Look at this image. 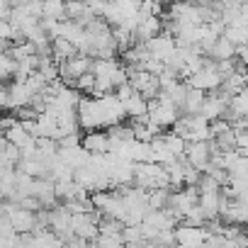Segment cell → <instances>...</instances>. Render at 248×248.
Returning a JSON list of instances; mask_svg holds the SVG:
<instances>
[{"label":"cell","instance_id":"cell-22","mask_svg":"<svg viewBox=\"0 0 248 248\" xmlns=\"http://www.w3.org/2000/svg\"><path fill=\"white\" fill-rule=\"evenodd\" d=\"M236 151L248 158V129H236Z\"/></svg>","mask_w":248,"mask_h":248},{"label":"cell","instance_id":"cell-24","mask_svg":"<svg viewBox=\"0 0 248 248\" xmlns=\"http://www.w3.org/2000/svg\"><path fill=\"white\" fill-rule=\"evenodd\" d=\"M236 54H238V59H241V66L248 68V46H236Z\"/></svg>","mask_w":248,"mask_h":248},{"label":"cell","instance_id":"cell-26","mask_svg":"<svg viewBox=\"0 0 248 248\" xmlns=\"http://www.w3.org/2000/svg\"><path fill=\"white\" fill-rule=\"evenodd\" d=\"M241 17L248 22V3H243V10H241Z\"/></svg>","mask_w":248,"mask_h":248},{"label":"cell","instance_id":"cell-5","mask_svg":"<svg viewBox=\"0 0 248 248\" xmlns=\"http://www.w3.org/2000/svg\"><path fill=\"white\" fill-rule=\"evenodd\" d=\"M93 61H95V59H90V56H85V54H76L73 59L59 63V76H61V80L76 83L80 76H85V73L93 71Z\"/></svg>","mask_w":248,"mask_h":248},{"label":"cell","instance_id":"cell-18","mask_svg":"<svg viewBox=\"0 0 248 248\" xmlns=\"http://www.w3.org/2000/svg\"><path fill=\"white\" fill-rule=\"evenodd\" d=\"M122 241H124V246H129V243H146L144 231H141V224H124Z\"/></svg>","mask_w":248,"mask_h":248},{"label":"cell","instance_id":"cell-19","mask_svg":"<svg viewBox=\"0 0 248 248\" xmlns=\"http://www.w3.org/2000/svg\"><path fill=\"white\" fill-rule=\"evenodd\" d=\"M8 54H10V59H15V61H25V59H30V56L37 54V46H34L32 42H20V44H13Z\"/></svg>","mask_w":248,"mask_h":248},{"label":"cell","instance_id":"cell-28","mask_svg":"<svg viewBox=\"0 0 248 248\" xmlns=\"http://www.w3.org/2000/svg\"><path fill=\"white\" fill-rule=\"evenodd\" d=\"M246 3H248V0H246Z\"/></svg>","mask_w":248,"mask_h":248},{"label":"cell","instance_id":"cell-27","mask_svg":"<svg viewBox=\"0 0 248 248\" xmlns=\"http://www.w3.org/2000/svg\"><path fill=\"white\" fill-rule=\"evenodd\" d=\"M127 248H146V246H144V243H129Z\"/></svg>","mask_w":248,"mask_h":248},{"label":"cell","instance_id":"cell-2","mask_svg":"<svg viewBox=\"0 0 248 248\" xmlns=\"http://www.w3.org/2000/svg\"><path fill=\"white\" fill-rule=\"evenodd\" d=\"M129 83H132V88H134L139 95H144L149 102L161 95V80H158V76H154V73H149V71H144V68H132Z\"/></svg>","mask_w":248,"mask_h":248},{"label":"cell","instance_id":"cell-16","mask_svg":"<svg viewBox=\"0 0 248 248\" xmlns=\"http://www.w3.org/2000/svg\"><path fill=\"white\" fill-rule=\"evenodd\" d=\"M42 17L63 22V17H66V0H44L42 3Z\"/></svg>","mask_w":248,"mask_h":248},{"label":"cell","instance_id":"cell-21","mask_svg":"<svg viewBox=\"0 0 248 248\" xmlns=\"http://www.w3.org/2000/svg\"><path fill=\"white\" fill-rule=\"evenodd\" d=\"M73 85H76V90H78V93L93 95V93H95V76H93V71H90V73H85V76H80Z\"/></svg>","mask_w":248,"mask_h":248},{"label":"cell","instance_id":"cell-7","mask_svg":"<svg viewBox=\"0 0 248 248\" xmlns=\"http://www.w3.org/2000/svg\"><path fill=\"white\" fill-rule=\"evenodd\" d=\"M175 49H178V44H175V39H173V34H158V37H154V39H149L146 42V51H149V56L151 59H158V61H163V63H168V59L175 54Z\"/></svg>","mask_w":248,"mask_h":248},{"label":"cell","instance_id":"cell-3","mask_svg":"<svg viewBox=\"0 0 248 248\" xmlns=\"http://www.w3.org/2000/svg\"><path fill=\"white\" fill-rule=\"evenodd\" d=\"M212 158H214L212 141H187V146H185V161L192 168H197L200 173H207V168L212 166Z\"/></svg>","mask_w":248,"mask_h":248},{"label":"cell","instance_id":"cell-20","mask_svg":"<svg viewBox=\"0 0 248 248\" xmlns=\"http://www.w3.org/2000/svg\"><path fill=\"white\" fill-rule=\"evenodd\" d=\"M183 221H185V224H190V226H204V224H207V217H204L202 207H200V204H195V207H190V212L183 217Z\"/></svg>","mask_w":248,"mask_h":248},{"label":"cell","instance_id":"cell-9","mask_svg":"<svg viewBox=\"0 0 248 248\" xmlns=\"http://www.w3.org/2000/svg\"><path fill=\"white\" fill-rule=\"evenodd\" d=\"M80 146H83L88 154H109V137H107V132H102V129L88 132V134L80 139Z\"/></svg>","mask_w":248,"mask_h":248},{"label":"cell","instance_id":"cell-15","mask_svg":"<svg viewBox=\"0 0 248 248\" xmlns=\"http://www.w3.org/2000/svg\"><path fill=\"white\" fill-rule=\"evenodd\" d=\"M204 97H207V93H204V90H197V88H190V85H187V95H185L183 112H185V114H200Z\"/></svg>","mask_w":248,"mask_h":248},{"label":"cell","instance_id":"cell-8","mask_svg":"<svg viewBox=\"0 0 248 248\" xmlns=\"http://www.w3.org/2000/svg\"><path fill=\"white\" fill-rule=\"evenodd\" d=\"M8 95H10V109H20V107H27L32 102V97L39 93L32 88L30 80H25V83H13L8 88Z\"/></svg>","mask_w":248,"mask_h":248},{"label":"cell","instance_id":"cell-17","mask_svg":"<svg viewBox=\"0 0 248 248\" xmlns=\"http://www.w3.org/2000/svg\"><path fill=\"white\" fill-rule=\"evenodd\" d=\"M161 141L166 144V149H168L173 156L185 158V146H187V141H185L183 137H178L175 132H170V134H161Z\"/></svg>","mask_w":248,"mask_h":248},{"label":"cell","instance_id":"cell-4","mask_svg":"<svg viewBox=\"0 0 248 248\" xmlns=\"http://www.w3.org/2000/svg\"><path fill=\"white\" fill-rule=\"evenodd\" d=\"M73 236L76 238H83V241H93L100 236V214L97 212H80V214H73Z\"/></svg>","mask_w":248,"mask_h":248},{"label":"cell","instance_id":"cell-6","mask_svg":"<svg viewBox=\"0 0 248 248\" xmlns=\"http://www.w3.org/2000/svg\"><path fill=\"white\" fill-rule=\"evenodd\" d=\"M175 231V243L180 246H192V248H202L207 246L209 231L204 226H190V224H180L173 229Z\"/></svg>","mask_w":248,"mask_h":248},{"label":"cell","instance_id":"cell-1","mask_svg":"<svg viewBox=\"0 0 248 248\" xmlns=\"http://www.w3.org/2000/svg\"><path fill=\"white\" fill-rule=\"evenodd\" d=\"M180 114H183V112H180L173 102H168V100H163V97H156V100H151V102H149L146 119L154 124V127H158V129L163 132V129L173 127V124L178 122V117H180Z\"/></svg>","mask_w":248,"mask_h":248},{"label":"cell","instance_id":"cell-12","mask_svg":"<svg viewBox=\"0 0 248 248\" xmlns=\"http://www.w3.org/2000/svg\"><path fill=\"white\" fill-rule=\"evenodd\" d=\"M185 95H187V83H180V80H175V83H170V85L161 88V95H158V97H163V100L173 102V105H175V107L183 112Z\"/></svg>","mask_w":248,"mask_h":248},{"label":"cell","instance_id":"cell-25","mask_svg":"<svg viewBox=\"0 0 248 248\" xmlns=\"http://www.w3.org/2000/svg\"><path fill=\"white\" fill-rule=\"evenodd\" d=\"M10 46H13V42H10V39H0V54H8V51H10Z\"/></svg>","mask_w":248,"mask_h":248},{"label":"cell","instance_id":"cell-14","mask_svg":"<svg viewBox=\"0 0 248 248\" xmlns=\"http://www.w3.org/2000/svg\"><path fill=\"white\" fill-rule=\"evenodd\" d=\"M76 54H78V49H76L68 39L59 37V39H54V42H51V59H54L56 63H63V61L73 59Z\"/></svg>","mask_w":248,"mask_h":248},{"label":"cell","instance_id":"cell-23","mask_svg":"<svg viewBox=\"0 0 248 248\" xmlns=\"http://www.w3.org/2000/svg\"><path fill=\"white\" fill-rule=\"evenodd\" d=\"M10 107V95H8V88L0 85V109H8Z\"/></svg>","mask_w":248,"mask_h":248},{"label":"cell","instance_id":"cell-11","mask_svg":"<svg viewBox=\"0 0 248 248\" xmlns=\"http://www.w3.org/2000/svg\"><path fill=\"white\" fill-rule=\"evenodd\" d=\"M224 37L233 44V46H248V22L243 17H238L236 22H231L224 30Z\"/></svg>","mask_w":248,"mask_h":248},{"label":"cell","instance_id":"cell-10","mask_svg":"<svg viewBox=\"0 0 248 248\" xmlns=\"http://www.w3.org/2000/svg\"><path fill=\"white\" fill-rule=\"evenodd\" d=\"M124 105V112H127V117H132V119H141V117H146V112H149V100L144 97V95H139L137 90L122 102Z\"/></svg>","mask_w":248,"mask_h":248},{"label":"cell","instance_id":"cell-13","mask_svg":"<svg viewBox=\"0 0 248 248\" xmlns=\"http://www.w3.org/2000/svg\"><path fill=\"white\" fill-rule=\"evenodd\" d=\"M207 56L212 59V61H229V59H233L236 56V46L221 34L212 46H209V51H207Z\"/></svg>","mask_w":248,"mask_h":248}]
</instances>
